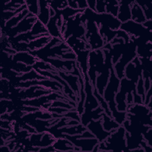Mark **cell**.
Segmentation results:
<instances>
[{"label": "cell", "mask_w": 152, "mask_h": 152, "mask_svg": "<svg viewBox=\"0 0 152 152\" xmlns=\"http://www.w3.org/2000/svg\"><path fill=\"white\" fill-rule=\"evenodd\" d=\"M132 3V1H119V9L116 17L121 23L131 19Z\"/></svg>", "instance_id": "obj_8"}, {"label": "cell", "mask_w": 152, "mask_h": 152, "mask_svg": "<svg viewBox=\"0 0 152 152\" xmlns=\"http://www.w3.org/2000/svg\"><path fill=\"white\" fill-rule=\"evenodd\" d=\"M85 40L90 50L102 49L105 43L99 33V27L93 21H86L85 23Z\"/></svg>", "instance_id": "obj_4"}, {"label": "cell", "mask_w": 152, "mask_h": 152, "mask_svg": "<svg viewBox=\"0 0 152 152\" xmlns=\"http://www.w3.org/2000/svg\"><path fill=\"white\" fill-rule=\"evenodd\" d=\"M36 17L44 25L48 24L51 17L48 1H39V12Z\"/></svg>", "instance_id": "obj_10"}, {"label": "cell", "mask_w": 152, "mask_h": 152, "mask_svg": "<svg viewBox=\"0 0 152 152\" xmlns=\"http://www.w3.org/2000/svg\"><path fill=\"white\" fill-rule=\"evenodd\" d=\"M119 29L126 33L130 37H144L151 41V31L146 28L142 24L136 23L132 20L122 23Z\"/></svg>", "instance_id": "obj_5"}, {"label": "cell", "mask_w": 152, "mask_h": 152, "mask_svg": "<svg viewBox=\"0 0 152 152\" xmlns=\"http://www.w3.org/2000/svg\"><path fill=\"white\" fill-rule=\"evenodd\" d=\"M27 10L31 14L37 16L39 12V1H25Z\"/></svg>", "instance_id": "obj_16"}, {"label": "cell", "mask_w": 152, "mask_h": 152, "mask_svg": "<svg viewBox=\"0 0 152 152\" xmlns=\"http://www.w3.org/2000/svg\"><path fill=\"white\" fill-rule=\"evenodd\" d=\"M96 1H87V5H88V8H90V10L94 11L95 12V7H96Z\"/></svg>", "instance_id": "obj_18"}, {"label": "cell", "mask_w": 152, "mask_h": 152, "mask_svg": "<svg viewBox=\"0 0 152 152\" xmlns=\"http://www.w3.org/2000/svg\"><path fill=\"white\" fill-rule=\"evenodd\" d=\"M102 124L104 129L108 132H113L120 126L112 117L109 116L104 112L103 113L102 117Z\"/></svg>", "instance_id": "obj_14"}, {"label": "cell", "mask_w": 152, "mask_h": 152, "mask_svg": "<svg viewBox=\"0 0 152 152\" xmlns=\"http://www.w3.org/2000/svg\"><path fill=\"white\" fill-rule=\"evenodd\" d=\"M52 39V37L49 35L42 36L31 40L27 43L28 52L40 49L45 46Z\"/></svg>", "instance_id": "obj_11"}, {"label": "cell", "mask_w": 152, "mask_h": 152, "mask_svg": "<svg viewBox=\"0 0 152 152\" xmlns=\"http://www.w3.org/2000/svg\"><path fill=\"white\" fill-rule=\"evenodd\" d=\"M95 12L97 14L105 13V1H96Z\"/></svg>", "instance_id": "obj_17"}, {"label": "cell", "mask_w": 152, "mask_h": 152, "mask_svg": "<svg viewBox=\"0 0 152 152\" xmlns=\"http://www.w3.org/2000/svg\"><path fill=\"white\" fill-rule=\"evenodd\" d=\"M125 132L126 131L124 127L122 125H120L116 130L112 132L104 141L99 142V151H128L126 144Z\"/></svg>", "instance_id": "obj_1"}, {"label": "cell", "mask_w": 152, "mask_h": 152, "mask_svg": "<svg viewBox=\"0 0 152 152\" xmlns=\"http://www.w3.org/2000/svg\"><path fill=\"white\" fill-rule=\"evenodd\" d=\"M119 9V1H105V13L116 17Z\"/></svg>", "instance_id": "obj_15"}, {"label": "cell", "mask_w": 152, "mask_h": 152, "mask_svg": "<svg viewBox=\"0 0 152 152\" xmlns=\"http://www.w3.org/2000/svg\"><path fill=\"white\" fill-rule=\"evenodd\" d=\"M86 128L98 140L99 142L104 141L112 132L104 129L102 124V118L97 120H91Z\"/></svg>", "instance_id": "obj_7"}, {"label": "cell", "mask_w": 152, "mask_h": 152, "mask_svg": "<svg viewBox=\"0 0 152 152\" xmlns=\"http://www.w3.org/2000/svg\"><path fill=\"white\" fill-rule=\"evenodd\" d=\"M136 45L132 40L126 43L125 48L118 61L113 65V69L116 75L121 80L124 77V70L126 66L136 56Z\"/></svg>", "instance_id": "obj_2"}, {"label": "cell", "mask_w": 152, "mask_h": 152, "mask_svg": "<svg viewBox=\"0 0 152 152\" xmlns=\"http://www.w3.org/2000/svg\"><path fill=\"white\" fill-rule=\"evenodd\" d=\"M131 20L140 24H142L147 20L142 10L136 2H132L131 5Z\"/></svg>", "instance_id": "obj_13"}, {"label": "cell", "mask_w": 152, "mask_h": 152, "mask_svg": "<svg viewBox=\"0 0 152 152\" xmlns=\"http://www.w3.org/2000/svg\"><path fill=\"white\" fill-rule=\"evenodd\" d=\"M119 84L120 79L116 75L112 68L110 72L109 80L104 90L103 94V97L104 100L108 104L112 115L118 111L115 102V97L118 91Z\"/></svg>", "instance_id": "obj_3"}, {"label": "cell", "mask_w": 152, "mask_h": 152, "mask_svg": "<svg viewBox=\"0 0 152 152\" xmlns=\"http://www.w3.org/2000/svg\"><path fill=\"white\" fill-rule=\"evenodd\" d=\"M56 151H75L74 145L66 138H56L53 144Z\"/></svg>", "instance_id": "obj_12"}, {"label": "cell", "mask_w": 152, "mask_h": 152, "mask_svg": "<svg viewBox=\"0 0 152 152\" xmlns=\"http://www.w3.org/2000/svg\"><path fill=\"white\" fill-rule=\"evenodd\" d=\"M12 61L17 62H21L28 66H33V65L38 60L34 56L31 55L28 51L16 52L12 56Z\"/></svg>", "instance_id": "obj_9"}, {"label": "cell", "mask_w": 152, "mask_h": 152, "mask_svg": "<svg viewBox=\"0 0 152 152\" xmlns=\"http://www.w3.org/2000/svg\"><path fill=\"white\" fill-rule=\"evenodd\" d=\"M37 20L36 16L29 12L15 27L5 32H2V33L5 34L8 38H12L18 34L26 33L31 30Z\"/></svg>", "instance_id": "obj_6"}]
</instances>
